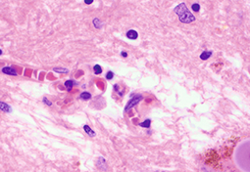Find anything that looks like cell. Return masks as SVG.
I'll return each instance as SVG.
<instances>
[{"label": "cell", "mask_w": 250, "mask_h": 172, "mask_svg": "<svg viewBox=\"0 0 250 172\" xmlns=\"http://www.w3.org/2000/svg\"><path fill=\"white\" fill-rule=\"evenodd\" d=\"M127 37H128L129 39L134 40V39H136V38L138 37V34H137V32H136L135 30H129V31L127 32Z\"/></svg>", "instance_id": "277c9868"}, {"label": "cell", "mask_w": 250, "mask_h": 172, "mask_svg": "<svg viewBox=\"0 0 250 172\" xmlns=\"http://www.w3.org/2000/svg\"><path fill=\"white\" fill-rule=\"evenodd\" d=\"M53 70L57 71V72H64V73H67L68 72V69L67 68H58V67H55Z\"/></svg>", "instance_id": "8fae6325"}, {"label": "cell", "mask_w": 250, "mask_h": 172, "mask_svg": "<svg viewBox=\"0 0 250 172\" xmlns=\"http://www.w3.org/2000/svg\"><path fill=\"white\" fill-rule=\"evenodd\" d=\"M141 100H142V96H141L140 94L134 95V96L132 98V99L129 101V103H128V105L126 106V108H125V112H129L131 109H133V107H135Z\"/></svg>", "instance_id": "7a4b0ae2"}, {"label": "cell", "mask_w": 250, "mask_h": 172, "mask_svg": "<svg viewBox=\"0 0 250 172\" xmlns=\"http://www.w3.org/2000/svg\"><path fill=\"white\" fill-rule=\"evenodd\" d=\"M150 122H151V121H150L149 119H146V120H145L144 122H142V123H141L140 125H141V126H143V127H149V124H150Z\"/></svg>", "instance_id": "7c38bea8"}, {"label": "cell", "mask_w": 250, "mask_h": 172, "mask_svg": "<svg viewBox=\"0 0 250 172\" xmlns=\"http://www.w3.org/2000/svg\"><path fill=\"white\" fill-rule=\"evenodd\" d=\"M74 84H76V82L73 81V80H67V81L65 82V86H66V88H67L68 91H70V90L73 88V85H74Z\"/></svg>", "instance_id": "52a82bcc"}, {"label": "cell", "mask_w": 250, "mask_h": 172, "mask_svg": "<svg viewBox=\"0 0 250 172\" xmlns=\"http://www.w3.org/2000/svg\"><path fill=\"white\" fill-rule=\"evenodd\" d=\"M91 98V94L89 92H83L81 94V99L83 100H89Z\"/></svg>", "instance_id": "8992f818"}, {"label": "cell", "mask_w": 250, "mask_h": 172, "mask_svg": "<svg viewBox=\"0 0 250 172\" xmlns=\"http://www.w3.org/2000/svg\"><path fill=\"white\" fill-rule=\"evenodd\" d=\"M0 108H1V110L4 111V112H11V108L7 104H5L4 102H1V104H0Z\"/></svg>", "instance_id": "ba28073f"}, {"label": "cell", "mask_w": 250, "mask_h": 172, "mask_svg": "<svg viewBox=\"0 0 250 172\" xmlns=\"http://www.w3.org/2000/svg\"><path fill=\"white\" fill-rule=\"evenodd\" d=\"M2 71H3L4 73H6V75H17V72L15 71V69L12 68V67H3V68H2Z\"/></svg>", "instance_id": "3957f363"}, {"label": "cell", "mask_w": 250, "mask_h": 172, "mask_svg": "<svg viewBox=\"0 0 250 172\" xmlns=\"http://www.w3.org/2000/svg\"><path fill=\"white\" fill-rule=\"evenodd\" d=\"M212 55V52L210 51H204L201 55H200V59L201 60H208Z\"/></svg>", "instance_id": "5b68a950"}, {"label": "cell", "mask_w": 250, "mask_h": 172, "mask_svg": "<svg viewBox=\"0 0 250 172\" xmlns=\"http://www.w3.org/2000/svg\"><path fill=\"white\" fill-rule=\"evenodd\" d=\"M192 10L195 11V12H198V11L200 10V5L197 4V3H196V4H193V5H192Z\"/></svg>", "instance_id": "4fadbf2b"}, {"label": "cell", "mask_w": 250, "mask_h": 172, "mask_svg": "<svg viewBox=\"0 0 250 172\" xmlns=\"http://www.w3.org/2000/svg\"><path fill=\"white\" fill-rule=\"evenodd\" d=\"M122 56H123V57H127V56H128V54H127L126 52H122Z\"/></svg>", "instance_id": "2e32d148"}, {"label": "cell", "mask_w": 250, "mask_h": 172, "mask_svg": "<svg viewBox=\"0 0 250 172\" xmlns=\"http://www.w3.org/2000/svg\"><path fill=\"white\" fill-rule=\"evenodd\" d=\"M43 101H44V103H46V104H48V105H49V106H50V105H51V103H50V102H49V101H48V100H47V99H46V98H44V99H43Z\"/></svg>", "instance_id": "9a60e30c"}, {"label": "cell", "mask_w": 250, "mask_h": 172, "mask_svg": "<svg viewBox=\"0 0 250 172\" xmlns=\"http://www.w3.org/2000/svg\"><path fill=\"white\" fill-rule=\"evenodd\" d=\"M93 69H94V73H95V75H99V73L102 72V68H101V67H100L99 65H95L94 67H93Z\"/></svg>", "instance_id": "9c48e42d"}, {"label": "cell", "mask_w": 250, "mask_h": 172, "mask_svg": "<svg viewBox=\"0 0 250 172\" xmlns=\"http://www.w3.org/2000/svg\"><path fill=\"white\" fill-rule=\"evenodd\" d=\"M113 76H114V72L113 71H108L107 72V75H106V78L107 79H112Z\"/></svg>", "instance_id": "5bb4252c"}, {"label": "cell", "mask_w": 250, "mask_h": 172, "mask_svg": "<svg viewBox=\"0 0 250 172\" xmlns=\"http://www.w3.org/2000/svg\"><path fill=\"white\" fill-rule=\"evenodd\" d=\"M83 128H84V130L87 132V134H88L89 136H94V135H95L94 131H92V130L89 128V126H88V125H84V126H83Z\"/></svg>", "instance_id": "30bf717a"}, {"label": "cell", "mask_w": 250, "mask_h": 172, "mask_svg": "<svg viewBox=\"0 0 250 172\" xmlns=\"http://www.w3.org/2000/svg\"><path fill=\"white\" fill-rule=\"evenodd\" d=\"M175 13L179 15V19L182 22L189 23V22L195 21V17L187 10L184 3H182L175 8Z\"/></svg>", "instance_id": "6da1fadb"}]
</instances>
